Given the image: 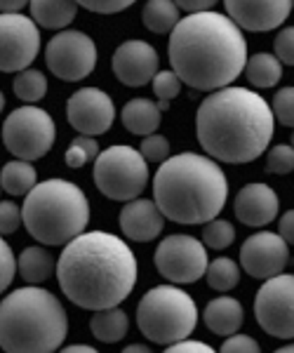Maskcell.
Returning a JSON list of instances; mask_svg holds the SVG:
<instances>
[{
	"label": "cell",
	"mask_w": 294,
	"mask_h": 353,
	"mask_svg": "<svg viewBox=\"0 0 294 353\" xmlns=\"http://www.w3.org/2000/svg\"><path fill=\"white\" fill-rule=\"evenodd\" d=\"M21 221L41 245H69L87 229V196L69 179L38 181L21 205Z\"/></svg>",
	"instance_id": "8992f818"
},
{
	"label": "cell",
	"mask_w": 294,
	"mask_h": 353,
	"mask_svg": "<svg viewBox=\"0 0 294 353\" xmlns=\"http://www.w3.org/2000/svg\"><path fill=\"white\" fill-rule=\"evenodd\" d=\"M266 170L271 174H290L294 170V149L290 144L271 146L266 153Z\"/></svg>",
	"instance_id": "1f68e13d"
},
{
	"label": "cell",
	"mask_w": 294,
	"mask_h": 353,
	"mask_svg": "<svg viewBox=\"0 0 294 353\" xmlns=\"http://www.w3.org/2000/svg\"><path fill=\"white\" fill-rule=\"evenodd\" d=\"M66 332L69 318L50 290L19 288L0 301V349L5 353H54Z\"/></svg>",
	"instance_id": "5b68a950"
},
{
	"label": "cell",
	"mask_w": 294,
	"mask_h": 353,
	"mask_svg": "<svg viewBox=\"0 0 294 353\" xmlns=\"http://www.w3.org/2000/svg\"><path fill=\"white\" fill-rule=\"evenodd\" d=\"M59 353H99V351L87 344H71V346H66V349H61Z\"/></svg>",
	"instance_id": "f6af8a7d"
},
{
	"label": "cell",
	"mask_w": 294,
	"mask_h": 353,
	"mask_svg": "<svg viewBox=\"0 0 294 353\" xmlns=\"http://www.w3.org/2000/svg\"><path fill=\"white\" fill-rule=\"evenodd\" d=\"M275 118L259 92L224 88L210 92L196 113V134L217 163H252L269 149Z\"/></svg>",
	"instance_id": "3957f363"
},
{
	"label": "cell",
	"mask_w": 294,
	"mask_h": 353,
	"mask_svg": "<svg viewBox=\"0 0 294 353\" xmlns=\"http://www.w3.org/2000/svg\"><path fill=\"white\" fill-rule=\"evenodd\" d=\"M123 125H125L127 132L139 134V137H151L156 134V130L160 128L162 113L158 111V106L151 99L137 97V99H129L123 106Z\"/></svg>",
	"instance_id": "7402d4cb"
},
{
	"label": "cell",
	"mask_w": 294,
	"mask_h": 353,
	"mask_svg": "<svg viewBox=\"0 0 294 353\" xmlns=\"http://www.w3.org/2000/svg\"><path fill=\"white\" fill-rule=\"evenodd\" d=\"M271 111H273L275 121H280L282 125H287V128H294V88L292 85L275 92Z\"/></svg>",
	"instance_id": "836d02e7"
},
{
	"label": "cell",
	"mask_w": 294,
	"mask_h": 353,
	"mask_svg": "<svg viewBox=\"0 0 294 353\" xmlns=\"http://www.w3.org/2000/svg\"><path fill=\"white\" fill-rule=\"evenodd\" d=\"M202 321L210 332L219 334V337H231V334H238L245 321V311L242 304L233 297H217L202 311Z\"/></svg>",
	"instance_id": "ffe728a7"
},
{
	"label": "cell",
	"mask_w": 294,
	"mask_h": 353,
	"mask_svg": "<svg viewBox=\"0 0 294 353\" xmlns=\"http://www.w3.org/2000/svg\"><path fill=\"white\" fill-rule=\"evenodd\" d=\"M245 76L252 88H259V90L275 88L282 76V64L275 59V54H269V52L252 54V57H247Z\"/></svg>",
	"instance_id": "484cf974"
},
{
	"label": "cell",
	"mask_w": 294,
	"mask_h": 353,
	"mask_svg": "<svg viewBox=\"0 0 294 353\" xmlns=\"http://www.w3.org/2000/svg\"><path fill=\"white\" fill-rule=\"evenodd\" d=\"M167 57L179 81L193 90H224L245 71L247 41L226 14L182 17L167 43Z\"/></svg>",
	"instance_id": "7a4b0ae2"
},
{
	"label": "cell",
	"mask_w": 294,
	"mask_h": 353,
	"mask_svg": "<svg viewBox=\"0 0 294 353\" xmlns=\"http://www.w3.org/2000/svg\"><path fill=\"white\" fill-rule=\"evenodd\" d=\"M273 353H294V344H287V346H282V349L273 351Z\"/></svg>",
	"instance_id": "7dc6e473"
},
{
	"label": "cell",
	"mask_w": 294,
	"mask_h": 353,
	"mask_svg": "<svg viewBox=\"0 0 294 353\" xmlns=\"http://www.w3.org/2000/svg\"><path fill=\"white\" fill-rule=\"evenodd\" d=\"M290 12V0H226V17L240 31H273V28L282 26Z\"/></svg>",
	"instance_id": "e0dca14e"
},
{
	"label": "cell",
	"mask_w": 294,
	"mask_h": 353,
	"mask_svg": "<svg viewBox=\"0 0 294 353\" xmlns=\"http://www.w3.org/2000/svg\"><path fill=\"white\" fill-rule=\"evenodd\" d=\"M12 90L26 106H33L36 101H41L43 97L48 94V78H45V73L38 71V68H26V71L14 76Z\"/></svg>",
	"instance_id": "83f0119b"
},
{
	"label": "cell",
	"mask_w": 294,
	"mask_h": 353,
	"mask_svg": "<svg viewBox=\"0 0 294 353\" xmlns=\"http://www.w3.org/2000/svg\"><path fill=\"white\" fill-rule=\"evenodd\" d=\"M233 210L238 221H242L245 226L262 229V226L271 224L278 217V193L269 184L252 181V184H245L238 191Z\"/></svg>",
	"instance_id": "ac0fdd59"
},
{
	"label": "cell",
	"mask_w": 294,
	"mask_h": 353,
	"mask_svg": "<svg viewBox=\"0 0 294 353\" xmlns=\"http://www.w3.org/2000/svg\"><path fill=\"white\" fill-rule=\"evenodd\" d=\"M99 153L101 151H99L97 139H94V137H83L81 134L69 144V149H66V153H64V161L69 168L78 170V168H83V165L97 161Z\"/></svg>",
	"instance_id": "f546056e"
},
{
	"label": "cell",
	"mask_w": 294,
	"mask_h": 353,
	"mask_svg": "<svg viewBox=\"0 0 294 353\" xmlns=\"http://www.w3.org/2000/svg\"><path fill=\"white\" fill-rule=\"evenodd\" d=\"M229 198L222 165L200 153H177L158 168L154 203L162 217L177 224H207L217 219Z\"/></svg>",
	"instance_id": "277c9868"
},
{
	"label": "cell",
	"mask_w": 294,
	"mask_h": 353,
	"mask_svg": "<svg viewBox=\"0 0 294 353\" xmlns=\"http://www.w3.org/2000/svg\"><path fill=\"white\" fill-rule=\"evenodd\" d=\"M139 153L146 163H165L169 158V141L165 139L162 134H151V137H144L139 146Z\"/></svg>",
	"instance_id": "e575fe53"
},
{
	"label": "cell",
	"mask_w": 294,
	"mask_h": 353,
	"mask_svg": "<svg viewBox=\"0 0 294 353\" xmlns=\"http://www.w3.org/2000/svg\"><path fill=\"white\" fill-rule=\"evenodd\" d=\"M207 285L217 292H229L240 283V266L229 257H217L207 264Z\"/></svg>",
	"instance_id": "f1b7e54d"
},
{
	"label": "cell",
	"mask_w": 294,
	"mask_h": 353,
	"mask_svg": "<svg viewBox=\"0 0 294 353\" xmlns=\"http://www.w3.org/2000/svg\"><path fill=\"white\" fill-rule=\"evenodd\" d=\"M97 45L83 31H59L45 48V64L64 83L85 81L97 66Z\"/></svg>",
	"instance_id": "30bf717a"
},
{
	"label": "cell",
	"mask_w": 294,
	"mask_h": 353,
	"mask_svg": "<svg viewBox=\"0 0 294 353\" xmlns=\"http://www.w3.org/2000/svg\"><path fill=\"white\" fill-rule=\"evenodd\" d=\"M165 217L158 210V205L149 198H137V201L125 203L120 210V231L127 241L134 243H149L156 241L162 233Z\"/></svg>",
	"instance_id": "d6986e66"
},
{
	"label": "cell",
	"mask_w": 294,
	"mask_h": 353,
	"mask_svg": "<svg viewBox=\"0 0 294 353\" xmlns=\"http://www.w3.org/2000/svg\"><path fill=\"white\" fill-rule=\"evenodd\" d=\"M141 19H144V26L151 33H172L182 21V12L172 0H151V3L144 5Z\"/></svg>",
	"instance_id": "4316f807"
},
{
	"label": "cell",
	"mask_w": 294,
	"mask_h": 353,
	"mask_svg": "<svg viewBox=\"0 0 294 353\" xmlns=\"http://www.w3.org/2000/svg\"><path fill=\"white\" fill-rule=\"evenodd\" d=\"M129 0H83L78 3V8H85L87 12H97V14H116L129 8Z\"/></svg>",
	"instance_id": "ab89813d"
},
{
	"label": "cell",
	"mask_w": 294,
	"mask_h": 353,
	"mask_svg": "<svg viewBox=\"0 0 294 353\" xmlns=\"http://www.w3.org/2000/svg\"><path fill=\"white\" fill-rule=\"evenodd\" d=\"M162 353H217V351H214L210 344H205V341L184 339V341H179V344L167 346Z\"/></svg>",
	"instance_id": "60d3db41"
},
{
	"label": "cell",
	"mask_w": 294,
	"mask_h": 353,
	"mask_svg": "<svg viewBox=\"0 0 294 353\" xmlns=\"http://www.w3.org/2000/svg\"><path fill=\"white\" fill-rule=\"evenodd\" d=\"M41 52V31L28 14H0V73H21Z\"/></svg>",
	"instance_id": "4fadbf2b"
},
{
	"label": "cell",
	"mask_w": 294,
	"mask_h": 353,
	"mask_svg": "<svg viewBox=\"0 0 294 353\" xmlns=\"http://www.w3.org/2000/svg\"><path fill=\"white\" fill-rule=\"evenodd\" d=\"M290 146H292V149H294V134H292V144H290Z\"/></svg>",
	"instance_id": "681fc988"
},
{
	"label": "cell",
	"mask_w": 294,
	"mask_h": 353,
	"mask_svg": "<svg viewBox=\"0 0 294 353\" xmlns=\"http://www.w3.org/2000/svg\"><path fill=\"white\" fill-rule=\"evenodd\" d=\"M158 66H160V59H158L156 48L146 41H125L113 52L111 59L113 76L127 88H141L151 83L160 71Z\"/></svg>",
	"instance_id": "2e32d148"
},
{
	"label": "cell",
	"mask_w": 294,
	"mask_h": 353,
	"mask_svg": "<svg viewBox=\"0 0 294 353\" xmlns=\"http://www.w3.org/2000/svg\"><path fill=\"white\" fill-rule=\"evenodd\" d=\"M14 273H17L14 252H12V248L8 245V241H3V236H0V294L12 285Z\"/></svg>",
	"instance_id": "d590c367"
},
{
	"label": "cell",
	"mask_w": 294,
	"mask_h": 353,
	"mask_svg": "<svg viewBox=\"0 0 294 353\" xmlns=\"http://www.w3.org/2000/svg\"><path fill=\"white\" fill-rule=\"evenodd\" d=\"M38 184V172L26 161H10L0 170V189L10 196H28Z\"/></svg>",
	"instance_id": "d4e9b609"
},
{
	"label": "cell",
	"mask_w": 294,
	"mask_h": 353,
	"mask_svg": "<svg viewBox=\"0 0 294 353\" xmlns=\"http://www.w3.org/2000/svg\"><path fill=\"white\" fill-rule=\"evenodd\" d=\"M94 184L106 198L118 203L137 201L149 184V163L137 149L116 144L101 151L94 161Z\"/></svg>",
	"instance_id": "ba28073f"
},
{
	"label": "cell",
	"mask_w": 294,
	"mask_h": 353,
	"mask_svg": "<svg viewBox=\"0 0 294 353\" xmlns=\"http://www.w3.org/2000/svg\"><path fill=\"white\" fill-rule=\"evenodd\" d=\"M139 266L132 248L106 231H85L64 245L56 281L73 304L87 311L113 309L137 285Z\"/></svg>",
	"instance_id": "6da1fadb"
},
{
	"label": "cell",
	"mask_w": 294,
	"mask_h": 353,
	"mask_svg": "<svg viewBox=\"0 0 294 353\" xmlns=\"http://www.w3.org/2000/svg\"><path fill=\"white\" fill-rule=\"evenodd\" d=\"M207 248L186 233H172L156 250V269L174 285H191L207 271Z\"/></svg>",
	"instance_id": "7c38bea8"
},
{
	"label": "cell",
	"mask_w": 294,
	"mask_h": 353,
	"mask_svg": "<svg viewBox=\"0 0 294 353\" xmlns=\"http://www.w3.org/2000/svg\"><path fill=\"white\" fill-rule=\"evenodd\" d=\"M177 8H179V12H186V17L202 14V12H212L214 0H179Z\"/></svg>",
	"instance_id": "b9f144b4"
},
{
	"label": "cell",
	"mask_w": 294,
	"mask_h": 353,
	"mask_svg": "<svg viewBox=\"0 0 294 353\" xmlns=\"http://www.w3.org/2000/svg\"><path fill=\"white\" fill-rule=\"evenodd\" d=\"M219 353H262L257 339H252L250 334H231L224 339Z\"/></svg>",
	"instance_id": "f35d334b"
},
{
	"label": "cell",
	"mask_w": 294,
	"mask_h": 353,
	"mask_svg": "<svg viewBox=\"0 0 294 353\" xmlns=\"http://www.w3.org/2000/svg\"><path fill=\"white\" fill-rule=\"evenodd\" d=\"M90 330H92L94 339L104 341V344H116L127 334L129 330V318L127 313L118 306L104 311H94V316L90 318Z\"/></svg>",
	"instance_id": "cb8c5ba5"
},
{
	"label": "cell",
	"mask_w": 294,
	"mask_h": 353,
	"mask_svg": "<svg viewBox=\"0 0 294 353\" xmlns=\"http://www.w3.org/2000/svg\"><path fill=\"white\" fill-rule=\"evenodd\" d=\"M123 353H154L146 344H129L123 349Z\"/></svg>",
	"instance_id": "bcb514c9"
},
{
	"label": "cell",
	"mask_w": 294,
	"mask_h": 353,
	"mask_svg": "<svg viewBox=\"0 0 294 353\" xmlns=\"http://www.w3.org/2000/svg\"><path fill=\"white\" fill-rule=\"evenodd\" d=\"M21 224H24V221H21L19 205L12 201H0V236H10V233H14Z\"/></svg>",
	"instance_id": "74e56055"
},
{
	"label": "cell",
	"mask_w": 294,
	"mask_h": 353,
	"mask_svg": "<svg viewBox=\"0 0 294 353\" xmlns=\"http://www.w3.org/2000/svg\"><path fill=\"white\" fill-rule=\"evenodd\" d=\"M24 8V0H0V14H21Z\"/></svg>",
	"instance_id": "ee69618b"
},
{
	"label": "cell",
	"mask_w": 294,
	"mask_h": 353,
	"mask_svg": "<svg viewBox=\"0 0 294 353\" xmlns=\"http://www.w3.org/2000/svg\"><path fill=\"white\" fill-rule=\"evenodd\" d=\"M287 261H290V245L273 231L254 233L240 248V269L259 281L280 276Z\"/></svg>",
	"instance_id": "9a60e30c"
},
{
	"label": "cell",
	"mask_w": 294,
	"mask_h": 353,
	"mask_svg": "<svg viewBox=\"0 0 294 353\" xmlns=\"http://www.w3.org/2000/svg\"><path fill=\"white\" fill-rule=\"evenodd\" d=\"M273 52H275V59H278L280 64L294 66V26L282 28L278 36H275Z\"/></svg>",
	"instance_id": "8d00e7d4"
},
{
	"label": "cell",
	"mask_w": 294,
	"mask_h": 353,
	"mask_svg": "<svg viewBox=\"0 0 294 353\" xmlns=\"http://www.w3.org/2000/svg\"><path fill=\"white\" fill-rule=\"evenodd\" d=\"M28 8L36 26L50 28V31H66V26L78 14V3L73 0H33L28 3Z\"/></svg>",
	"instance_id": "44dd1931"
},
{
	"label": "cell",
	"mask_w": 294,
	"mask_h": 353,
	"mask_svg": "<svg viewBox=\"0 0 294 353\" xmlns=\"http://www.w3.org/2000/svg\"><path fill=\"white\" fill-rule=\"evenodd\" d=\"M54 137L56 128L52 116L38 106H19L3 123V144L17 156V161L31 163L48 156Z\"/></svg>",
	"instance_id": "9c48e42d"
},
{
	"label": "cell",
	"mask_w": 294,
	"mask_h": 353,
	"mask_svg": "<svg viewBox=\"0 0 294 353\" xmlns=\"http://www.w3.org/2000/svg\"><path fill=\"white\" fill-rule=\"evenodd\" d=\"M154 92L158 97V101H172L177 99L179 92H182V81H179V76L174 71H158L154 81Z\"/></svg>",
	"instance_id": "d6a6232c"
},
{
	"label": "cell",
	"mask_w": 294,
	"mask_h": 353,
	"mask_svg": "<svg viewBox=\"0 0 294 353\" xmlns=\"http://www.w3.org/2000/svg\"><path fill=\"white\" fill-rule=\"evenodd\" d=\"M139 332L154 344L172 346L189 339L198 325V306L177 285L151 288L137 306Z\"/></svg>",
	"instance_id": "52a82bcc"
},
{
	"label": "cell",
	"mask_w": 294,
	"mask_h": 353,
	"mask_svg": "<svg viewBox=\"0 0 294 353\" xmlns=\"http://www.w3.org/2000/svg\"><path fill=\"white\" fill-rule=\"evenodd\" d=\"M3 109H5V94L0 92V113H3Z\"/></svg>",
	"instance_id": "c3c4849f"
},
{
	"label": "cell",
	"mask_w": 294,
	"mask_h": 353,
	"mask_svg": "<svg viewBox=\"0 0 294 353\" xmlns=\"http://www.w3.org/2000/svg\"><path fill=\"white\" fill-rule=\"evenodd\" d=\"M259 327L275 339H294V276L280 273L264 281L254 297Z\"/></svg>",
	"instance_id": "8fae6325"
},
{
	"label": "cell",
	"mask_w": 294,
	"mask_h": 353,
	"mask_svg": "<svg viewBox=\"0 0 294 353\" xmlns=\"http://www.w3.org/2000/svg\"><path fill=\"white\" fill-rule=\"evenodd\" d=\"M66 121L83 137L106 134L116 121L113 99L99 88H83L73 92L66 101Z\"/></svg>",
	"instance_id": "5bb4252c"
},
{
	"label": "cell",
	"mask_w": 294,
	"mask_h": 353,
	"mask_svg": "<svg viewBox=\"0 0 294 353\" xmlns=\"http://www.w3.org/2000/svg\"><path fill=\"white\" fill-rule=\"evenodd\" d=\"M17 269H19V276L28 285H41L54 273V257L41 245H31L19 254Z\"/></svg>",
	"instance_id": "603a6c76"
},
{
	"label": "cell",
	"mask_w": 294,
	"mask_h": 353,
	"mask_svg": "<svg viewBox=\"0 0 294 353\" xmlns=\"http://www.w3.org/2000/svg\"><path fill=\"white\" fill-rule=\"evenodd\" d=\"M235 241V226L226 219H212L202 229V245L210 250H226Z\"/></svg>",
	"instance_id": "4dcf8cb0"
},
{
	"label": "cell",
	"mask_w": 294,
	"mask_h": 353,
	"mask_svg": "<svg viewBox=\"0 0 294 353\" xmlns=\"http://www.w3.org/2000/svg\"><path fill=\"white\" fill-rule=\"evenodd\" d=\"M278 236L287 245H294V210H287L278 221Z\"/></svg>",
	"instance_id": "7bdbcfd3"
}]
</instances>
